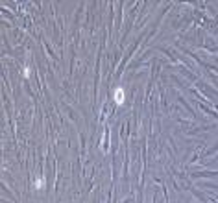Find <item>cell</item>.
I'll return each mask as SVG.
<instances>
[{
    "label": "cell",
    "instance_id": "cell-1",
    "mask_svg": "<svg viewBox=\"0 0 218 203\" xmlns=\"http://www.w3.org/2000/svg\"><path fill=\"white\" fill-rule=\"evenodd\" d=\"M115 102H117V104H122V102H124V91H122V89H117V91H115Z\"/></svg>",
    "mask_w": 218,
    "mask_h": 203
},
{
    "label": "cell",
    "instance_id": "cell-2",
    "mask_svg": "<svg viewBox=\"0 0 218 203\" xmlns=\"http://www.w3.org/2000/svg\"><path fill=\"white\" fill-rule=\"evenodd\" d=\"M44 185H46V183H44V179H37V181H35V187H37V189H43Z\"/></svg>",
    "mask_w": 218,
    "mask_h": 203
}]
</instances>
